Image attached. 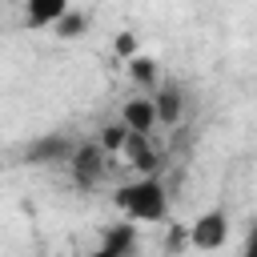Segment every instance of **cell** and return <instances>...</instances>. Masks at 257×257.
I'll return each mask as SVG.
<instances>
[{
    "label": "cell",
    "mask_w": 257,
    "mask_h": 257,
    "mask_svg": "<svg viewBox=\"0 0 257 257\" xmlns=\"http://www.w3.org/2000/svg\"><path fill=\"white\" fill-rule=\"evenodd\" d=\"M153 108H157V124H177L181 112H185L181 88H177V84H161V88L153 92Z\"/></svg>",
    "instance_id": "cell-6"
},
{
    "label": "cell",
    "mask_w": 257,
    "mask_h": 257,
    "mask_svg": "<svg viewBox=\"0 0 257 257\" xmlns=\"http://www.w3.org/2000/svg\"><path fill=\"white\" fill-rule=\"evenodd\" d=\"M120 153L128 157V165H137L141 173H153V165H157V157H153V149H149V137L145 133H128L124 137V145H120Z\"/></svg>",
    "instance_id": "cell-7"
},
{
    "label": "cell",
    "mask_w": 257,
    "mask_h": 257,
    "mask_svg": "<svg viewBox=\"0 0 257 257\" xmlns=\"http://www.w3.org/2000/svg\"><path fill=\"white\" fill-rule=\"evenodd\" d=\"M124 137H128V128H124V120H116V124H104V133H100V149L104 153H120V145H124Z\"/></svg>",
    "instance_id": "cell-10"
},
{
    "label": "cell",
    "mask_w": 257,
    "mask_h": 257,
    "mask_svg": "<svg viewBox=\"0 0 257 257\" xmlns=\"http://www.w3.org/2000/svg\"><path fill=\"white\" fill-rule=\"evenodd\" d=\"M120 120L128 133H153L157 128V108H153V96H128L124 108H120Z\"/></svg>",
    "instance_id": "cell-4"
},
{
    "label": "cell",
    "mask_w": 257,
    "mask_h": 257,
    "mask_svg": "<svg viewBox=\"0 0 257 257\" xmlns=\"http://www.w3.org/2000/svg\"><path fill=\"white\" fill-rule=\"evenodd\" d=\"M72 4L68 0H24V24L28 28H52Z\"/></svg>",
    "instance_id": "cell-5"
},
{
    "label": "cell",
    "mask_w": 257,
    "mask_h": 257,
    "mask_svg": "<svg viewBox=\"0 0 257 257\" xmlns=\"http://www.w3.org/2000/svg\"><path fill=\"white\" fill-rule=\"evenodd\" d=\"M52 28H56V36H64V40H76V36H84V28H88V16H84V12H76V8H68V12H64L56 24H52Z\"/></svg>",
    "instance_id": "cell-8"
},
{
    "label": "cell",
    "mask_w": 257,
    "mask_h": 257,
    "mask_svg": "<svg viewBox=\"0 0 257 257\" xmlns=\"http://www.w3.org/2000/svg\"><path fill=\"white\" fill-rule=\"evenodd\" d=\"M124 64H128V76H133L137 84H145V88H157V64H153L149 56H141V52H137V56H128Z\"/></svg>",
    "instance_id": "cell-9"
},
{
    "label": "cell",
    "mask_w": 257,
    "mask_h": 257,
    "mask_svg": "<svg viewBox=\"0 0 257 257\" xmlns=\"http://www.w3.org/2000/svg\"><path fill=\"white\" fill-rule=\"evenodd\" d=\"M68 173H72L76 185L92 189V185L104 177V149H100L96 141H92V145H76V149L68 153Z\"/></svg>",
    "instance_id": "cell-3"
},
{
    "label": "cell",
    "mask_w": 257,
    "mask_h": 257,
    "mask_svg": "<svg viewBox=\"0 0 257 257\" xmlns=\"http://www.w3.org/2000/svg\"><path fill=\"white\" fill-rule=\"evenodd\" d=\"M84 257H120L112 245H100V249H92V253H84Z\"/></svg>",
    "instance_id": "cell-13"
},
{
    "label": "cell",
    "mask_w": 257,
    "mask_h": 257,
    "mask_svg": "<svg viewBox=\"0 0 257 257\" xmlns=\"http://www.w3.org/2000/svg\"><path fill=\"white\" fill-rule=\"evenodd\" d=\"M112 48H116L120 60H128V56H137V36H133V32H120V36L112 40Z\"/></svg>",
    "instance_id": "cell-11"
},
{
    "label": "cell",
    "mask_w": 257,
    "mask_h": 257,
    "mask_svg": "<svg viewBox=\"0 0 257 257\" xmlns=\"http://www.w3.org/2000/svg\"><path fill=\"white\" fill-rule=\"evenodd\" d=\"M189 241H193V249H205V253L221 249V245L229 241V213H225V209L201 213V217L189 225Z\"/></svg>",
    "instance_id": "cell-2"
},
{
    "label": "cell",
    "mask_w": 257,
    "mask_h": 257,
    "mask_svg": "<svg viewBox=\"0 0 257 257\" xmlns=\"http://www.w3.org/2000/svg\"><path fill=\"white\" fill-rule=\"evenodd\" d=\"M112 205H116L128 221H165V217H169V193H165V185H161L153 173L120 185V189L112 193Z\"/></svg>",
    "instance_id": "cell-1"
},
{
    "label": "cell",
    "mask_w": 257,
    "mask_h": 257,
    "mask_svg": "<svg viewBox=\"0 0 257 257\" xmlns=\"http://www.w3.org/2000/svg\"><path fill=\"white\" fill-rule=\"evenodd\" d=\"M241 257H257V225L245 233V249H241Z\"/></svg>",
    "instance_id": "cell-12"
}]
</instances>
